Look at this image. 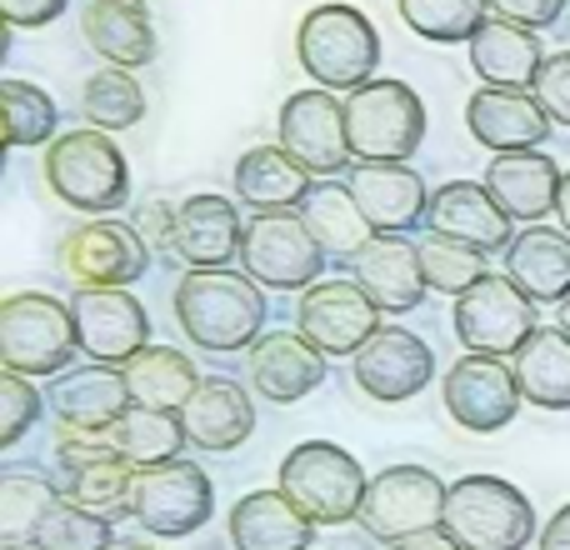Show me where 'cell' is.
<instances>
[{"label": "cell", "mask_w": 570, "mask_h": 550, "mask_svg": "<svg viewBox=\"0 0 570 550\" xmlns=\"http://www.w3.org/2000/svg\"><path fill=\"white\" fill-rule=\"evenodd\" d=\"M70 315H76L80 355L96 365H120L126 371L150 345V315L130 291H76Z\"/></svg>", "instance_id": "obj_18"}, {"label": "cell", "mask_w": 570, "mask_h": 550, "mask_svg": "<svg viewBox=\"0 0 570 550\" xmlns=\"http://www.w3.org/2000/svg\"><path fill=\"white\" fill-rule=\"evenodd\" d=\"M295 331L315 345L321 355H361L365 341L381 331V305L345 275V281H315L301 291L295 305Z\"/></svg>", "instance_id": "obj_16"}, {"label": "cell", "mask_w": 570, "mask_h": 550, "mask_svg": "<svg viewBox=\"0 0 570 550\" xmlns=\"http://www.w3.org/2000/svg\"><path fill=\"white\" fill-rule=\"evenodd\" d=\"M321 240L301 220V210H271V216L246 220V246H240V271L266 291H311L325 266Z\"/></svg>", "instance_id": "obj_13"}, {"label": "cell", "mask_w": 570, "mask_h": 550, "mask_svg": "<svg viewBox=\"0 0 570 550\" xmlns=\"http://www.w3.org/2000/svg\"><path fill=\"white\" fill-rule=\"evenodd\" d=\"M445 536L465 550H525L535 541V505L505 475H461L445 495Z\"/></svg>", "instance_id": "obj_5"}, {"label": "cell", "mask_w": 570, "mask_h": 550, "mask_svg": "<svg viewBox=\"0 0 570 550\" xmlns=\"http://www.w3.org/2000/svg\"><path fill=\"white\" fill-rule=\"evenodd\" d=\"M200 381H206V375L196 371V361H190L186 351H176V345H156V341L126 365L130 401L156 405V411H176V415L186 411V401L196 395Z\"/></svg>", "instance_id": "obj_34"}, {"label": "cell", "mask_w": 570, "mask_h": 550, "mask_svg": "<svg viewBox=\"0 0 570 550\" xmlns=\"http://www.w3.org/2000/svg\"><path fill=\"white\" fill-rule=\"evenodd\" d=\"M345 130L355 160H405L425 146V100L415 86L375 76L355 96H345Z\"/></svg>", "instance_id": "obj_8"}, {"label": "cell", "mask_w": 570, "mask_h": 550, "mask_svg": "<svg viewBox=\"0 0 570 550\" xmlns=\"http://www.w3.org/2000/svg\"><path fill=\"white\" fill-rule=\"evenodd\" d=\"M351 375L361 385V395H371L381 405H401L415 401L435 381V351L405 325H381L365 341V351L351 361Z\"/></svg>", "instance_id": "obj_17"}, {"label": "cell", "mask_w": 570, "mask_h": 550, "mask_svg": "<svg viewBox=\"0 0 570 550\" xmlns=\"http://www.w3.org/2000/svg\"><path fill=\"white\" fill-rule=\"evenodd\" d=\"M176 220H180V206H166V200H146V206L130 216V226L140 230L150 251H170L176 246Z\"/></svg>", "instance_id": "obj_46"}, {"label": "cell", "mask_w": 570, "mask_h": 550, "mask_svg": "<svg viewBox=\"0 0 570 550\" xmlns=\"http://www.w3.org/2000/svg\"><path fill=\"white\" fill-rule=\"evenodd\" d=\"M276 146H285L315 180H335L351 176L355 150H351V130H345V100L335 90H295L285 96L281 116H276Z\"/></svg>", "instance_id": "obj_14"}, {"label": "cell", "mask_w": 570, "mask_h": 550, "mask_svg": "<svg viewBox=\"0 0 570 550\" xmlns=\"http://www.w3.org/2000/svg\"><path fill=\"white\" fill-rule=\"evenodd\" d=\"M76 355L80 335L70 301L46 291H16L0 301V365L6 371L46 381V375H66Z\"/></svg>", "instance_id": "obj_4"}, {"label": "cell", "mask_w": 570, "mask_h": 550, "mask_svg": "<svg viewBox=\"0 0 570 550\" xmlns=\"http://www.w3.org/2000/svg\"><path fill=\"white\" fill-rule=\"evenodd\" d=\"M546 66L541 30L511 26V20H485L481 36L471 40V70L481 86H505V90H531Z\"/></svg>", "instance_id": "obj_31"}, {"label": "cell", "mask_w": 570, "mask_h": 550, "mask_svg": "<svg viewBox=\"0 0 570 550\" xmlns=\"http://www.w3.org/2000/svg\"><path fill=\"white\" fill-rule=\"evenodd\" d=\"M556 226L570 236V170L561 176V200H556Z\"/></svg>", "instance_id": "obj_50"}, {"label": "cell", "mask_w": 570, "mask_h": 550, "mask_svg": "<svg viewBox=\"0 0 570 550\" xmlns=\"http://www.w3.org/2000/svg\"><path fill=\"white\" fill-rule=\"evenodd\" d=\"M451 325H455V341L465 345V355H501V361H515V351L541 331V305L505 271H491L481 285H471V291L451 305Z\"/></svg>", "instance_id": "obj_9"}, {"label": "cell", "mask_w": 570, "mask_h": 550, "mask_svg": "<svg viewBox=\"0 0 570 550\" xmlns=\"http://www.w3.org/2000/svg\"><path fill=\"white\" fill-rule=\"evenodd\" d=\"M180 425H186V441L206 455H226L236 445L250 441L256 431V395L250 385L230 381V375H206L196 385V395L180 411Z\"/></svg>", "instance_id": "obj_26"}, {"label": "cell", "mask_w": 570, "mask_h": 550, "mask_svg": "<svg viewBox=\"0 0 570 550\" xmlns=\"http://www.w3.org/2000/svg\"><path fill=\"white\" fill-rule=\"evenodd\" d=\"M501 266L535 305H561L570 295V236L561 226H521Z\"/></svg>", "instance_id": "obj_32"}, {"label": "cell", "mask_w": 570, "mask_h": 550, "mask_svg": "<svg viewBox=\"0 0 570 550\" xmlns=\"http://www.w3.org/2000/svg\"><path fill=\"white\" fill-rule=\"evenodd\" d=\"M56 481L60 501L80 505L90 515H106V521H126L136 515V465L110 445V435H56Z\"/></svg>", "instance_id": "obj_7"}, {"label": "cell", "mask_w": 570, "mask_h": 550, "mask_svg": "<svg viewBox=\"0 0 570 550\" xmlns=\"http://www.w3.org/2000/svg\"><path fill=\"white\" fill-rule=\"evenodd\" d=\"M315 190V176L285 146H250L236 160V200L256 216L271 210H301Z\"/></svg>", "instance_id": "obj_30"}, {"label": "cell", "mask_w": 570, "mask_h": 550, "mask_svg": "<svg viewBox=\"0 0 570 550\" xmlns=\"http://www.w3.org/2000/svg\"><path fill=\"white\" fill-rule=\"evenodd\" d=\"M421 266H425V285L451 301H461L471 285H481L491 275V256L465 240H445V236H425L421 240Z\"/></svg>", "instance_id": "obj_41"}, {"label": "cell", "mask_w": 570, "mask_h": 550, "mask_svg": "<svg viewBox=\"0 0 570 550\" xmlns=\"http://www.w3.org/2000/svg\"><path fill=\"white\" fill-rule=\"evenodd\" d=\"M301 220L311 226V236L321 240L325 256L345 261V266H351L355 251L375 236L371 220L361 216V206H355V196H351V186H345V180H341V186H335V180H321V186L305 196Z\"/></svg>", "instance_id": "obj_35"}, {"label": "cell", "mask_w": 570, "mask_h": 550, "mask_svg": "<svg viewBox=\"0 0 570 550\" xmlns=\"http://www.w3.org/2000/svg\"><path fill=\"white\" fill-rule=\"evenodd\" d=\"M40 411H46L40 385L20 371H0V451L26 441V435L40 425Z\"/></svg>", "instance_id": "obj_43"}, {"label": "cell", "mask_w": 570, "mask_h": 550, "mask_svg": "<svg viewBox=\"0 0 570 550\" xmlns=\"http://www.w3.org/2000/svg\"><path fill=\"white\" fill-rule=\"evenodd\" d=\"M116 521H106V515H90L80 511V505L60 501L56 511L40 521L36 541L30 550H116Z\"/></svg>", "instance_id": "obj_42"}, {"label": "cell", "mask_w": 570, "mask_h": 550, "mask_svg": "<svg viewBox=\"0 0 570 550\" xmlns=\"http://www.w3.org/2000/svg\"><path fill=\"white\" fill-rule=\"evenodd\" d=\"M0 550H30V546H0Z\"/></svg>", "instance_id": "obj_53"}, {"label": "cell", "mask_w": 570, "mask_h": 550, "mask_svg": "<svg viewBox=\"0 0 570 550\" xmlns=\"http://www.w3.org/2000/svg\"><path fill=\"white\" fill-rule=\"evenodd\" d=\"M325 361L301 331H266L246 351V381L271 405H295L325 385Z\"/></svg>", "instance_id": "obj_25"}, {"label": "cell", "mask_w": 570, "mask_h": 550, "mask_svg": "<svg viewBox=\"0 0 570 550\" xmlns=\"http://www.w3.org/2000/svg\"><path fill=\"white\" fill-rule=\"evenodd\" d=\"M216 515V485L200 461H166L136 471V515L140 531L156 541H186Z\"/></svg>", "instance_id": "obj_12"}, {"label": "cell", "mask_w": 570, "mask_h": 550, "mask_svg": "<svg viewBox=\"0 0 570 550\" xmlns=\"http://www.w3.org/2000/svg\"><path fill=\"white\" fill-rule=\"evenodd\" d=\"M425 236H445V240H465L475 251H511L515 226L501 206L491 200L485 180H445L431 190V210H425Z\"/></svg>", "instance_id": "obj_22"}, {"label": "cell", "mask_w": 570, "mask_h": 550, "mask_svg": "<svg viewBox=\"0 0 570 550\" xmlns=\"http://www.w3.org/2000/svg\"><path fill=\"white\" fill-rule=\"evenodd\" d=\"M80 116L96 130H106V136L140 126V120H146V90H140L136 70L100 66L96 76L80 86Z\"/></svg>", "instance_id": "obj_37"}, {"label": "cell", "mask_w": 570, "mask_h": 550, "mask_svg": "<svg viewBox=\"0 0 570 550\" xmlns=\"http://www.w3.org/2000/svg\"><path fill=\"white\" fill-rule=\"evenodd\" d=\"M515 381L525 405L541 411H570V335L561 325H541L531 341L515 351Z\"/></svg>", "instance_id": "obj_33"}, {"label": "cell", "mask_w": 570, "mask_h": 550, "mask_svg": "<svg viewBox=\"0 0 570 550\" xmlns=\"http://www.w3.org/2000/svg\"><path fill=\"white\" fill-rule=\"evenodd\" d=\"M240 246H246V220L240 206L230 196L200 190V196L180 200V220H176V261L186 271H220V266H240Z\"/></svg>", "instance_id": "obj_23"}, {"label": "cell", "mask_w": 570, "mask_h": 550, "mask_svg": "<svg viewBox=\"0 0 570 550\" xmlns=\"http://www.w3.org/2000/svg\"><path fill=\"white\" fill-rule=\"evenodd\" d=\"M445 495H451V485L425 465H385V471L371 475V491H365L361 505V531L381 546L441 531Z\"/></svg>", "instance_id": "obj_11"}, {"label": "cell", "mask_w": 570, "mask_h": 550, "mask_svg": "<svg viewBox=\"0 0 570 550\" xmlns=\"http://www.w3.org/2000/svg\"><path fill=\"white\" fill-rule=\"evenodd\" d=\"M566 6L570 0H491V16L525 30H546V26H561Z\"/></svg>", "instance_id": "obj_45"}, {"label": "cell", "mask_w": 570, "mask_h": 550, "mask_svg": "<svg viewBox=\"0 0 570 550\" xmlns=\"http://www.w3.org/2000/svg\"><path fill=\"white\" fill-rule=\"evenodd\" d=\"M395 10L415 36L435 46H461V40L471 46L491 20V0H395Z\"/></svg>", "instance_id": "obj_38"}, {"label": "cell", "mask_w": 570, "mask_h": 550, "mask_svg": "<svg viewBox=\"0 0 570 550\" xmlns=\"http://www.w3.org/2000/svg\"><path fill=\"white\" fill-rule=\"evenodd\" d=\"M561 176L566 170L556 166V156H546V150H515V156H491L481 180L495 206L511 216V226H541L546 216H556Z\"/></svg>", "instance_id": "obj_27"}, {"label": "cell", "mask_w": 570, "mask_h": 550, "mask_svg": "<svg viewBox=\"0 0 570 550\" xmlns=\"http://www.w3.org/2000/svg\"><path fill=\"white\" fill-rule=\"evenodd\" d=\"M556 325H561V331L570 335V295H566V301H561V305H556Z\"/></svg>", "instance_id": "obj_51"}, {"label": "cell", "mask_w": 570, "mask_h": 550, "mask_svg": "<svg viewBox=\"0 0 570 550\" xmlns=\"http://www.w3.org/2000/svg\"><path fill=\"white\" fill-rule=\"evenodd\" d=\"M60 505V491L50 475H26V471H10L0 481V536L6 546H30L50 511Z\"/></svg>", "instance_id": "obj_39"}, {"label": "cell", "mask_w": 570, "mask_h": 550, "mask_svg": "<svg viewBox=\"0 0 570 550\" xmlns=\"http://www.w3.org/2000/svg\"><path fill=\"white\" fill-rule=\"evenodd\" d=\"M226 531L236 550H311L321 526L281 485H271V491H250L230 505Z\"/></svg>", "instance_id": "obj_29"}, {"label": "cell", "mask_w": 570, "mask_h": 550, "mask_svg": "<svg viewBox=\"0 0 570 550\" xmlns=\"http://www.w3.org/2000/svg\"><path fill=\"white\" fill-rule=\"evenodd\" d=\"M281 491L311 515L315 526H345L361 521L371 475L345 445L335 441H301L281 461Z\"/></svg>", "instance_id": "obj_6"}, {"label": "cell", "mask_w": 570, "mask_h": 550, "mask_svg": "<svg viewBox=\"0 0 570 550\" xmlns=\"http://www.w3.org/2000/svg\"><path fill=\"white\" fill-rule=\"evenodd\" d=\"M40 176H46L50 196L70 206L76 216H116L130 200V160L106 130L80 126L60 130L40 156Z\"/></svg>", "instance_id": "obj_3"}, {"label": "cell", "mask_w": 570, "mask_h": 550, "mask_svg": "<svg viewBox=\"0 0 570 550\" xmlns=\"http://www.w3.org/2000/svg\"><path fill=\"white\" fill-rule=\"evenodd\" d=\"M176 321L190 345L210 355L250 351L266 335V285H256L240 266L220 271H186L176 281Z\"/></svg>", "instance_id": "obj_1"}, {"label": "cell", "mask_w": 570, "mask_h": 550, "mask_svg": "<svg viewBox=\"0 0 570 550\" xmlns=\"http://www.w3.org/2000/svg\"><path fill=\"white\" fill-rule=\"evenodd\" d=\"M465 130L491 156H515V150H541L551 140L556 120L546 116V106L531 90L475 86V96L465 100Z\"/></svg>", "instance_id": "obj_20"}, {"label": "cell", "mask_w": 570, "mask_h": 550, "mask_svg": "<svg viewBox=\"0 0 570 550\" xmlns=\"http://www.w3.org/2000/svg\"><path fill=\"white\" fill-rule=\"evenodd\" d=\"M110 445L126 455L136 471L146 465H166V461H180L186 451V425H180L176 411H156V405H130L116 425H110Z\"/></svg>", "instance_id": "obj_36"}, {"label": "cell", "mask_w": 570, "mask_h": 550, "mask_svg": "<svg viewBox=\"0 0 570 550\" xmlns=\"http://www.w3.org/2000/svg\"><path fill=\"white\" fill-rule=\"evenodd\" d=\"M80 36H86V46L116 70L150 66L160 50L150 0H90V6L80 10Z\"/></svg>", "instance_id": "obj_28"}, {"label": "cell", "mask_w": 570, "mask_h": 550, "mask_svg": "<svg viewBox=\"0 0 570 550\" xmlns=\"http://www.w3.org/2000/svg\"><path fill=\"white\" fill-rule=\"evenodd\" d=\"M295 60L311 76V86L335 90V96H355L361 86L375 80L381 30L361 6L325 0V6L305 10L301 26H295Z\"/></svg>", "instance_id": "obj_2"}, {"label": "cell", "mask_w": 570, "mask_h": 550, "mask_svg": "<svg viewBox=\"0 0 570 550\" xmlns=\"http://www.w3.org/2000/svg\"><path fill=\"white\" fill-rule=\"evenodd\" d=\"M56 261L76 291H130L150 271V246L130 220L96 216L66 230Z\"/></svg>", "instance_id": "obj_10"}, {"label": "cell", "mask_w": 570, "mask_h": 550, "mask_svg": "<svg viewBox=\"0 0 570 550\" xmlns=\"http://www.w3.org/2000/svg\"><path fill=\"white\" fill-rule=\"evenodd\" d=\"M385 550H465V546H455L445 531H425V536H411V541H395V546H385Z\"/></svg>", "instance_id": "obj_49"}, {"label": "cell", "mask_w": 570, "mask_h": 550, "mask_svg": "<svg viewBox=\"0 0 570 550\" xmlns=\"http://www.w3.org/2000/svg\"><path fill=\"white\" fill-rule=\"evenodd\" d=\"M116 550H166V546H136V541H120Z\"/></svg>", "instance_id": "obj_52"}, {"label": "cell", "mask_w": 570, "mask_h": 550, "mask_svg": "<svg viewBox=\"0 0 570 550\" xmlns=\"http://www.w3.org/2000/svg\"><path fill=\"white\" fill-rule=\"evenodd\" d=\"M351 281L381 305V315H411L431 295L421 266V240L411 236H371L355 251Z\"/></svg>", "instance_id": "obj_21"}, {"label": "cell", "mask_w": 570, "mask_h": 550, "mask_svg": "<svg viewBox=\"0 0 570 550\" xmlns=\"http://www.w3.org/2000/svg\"><path fill=\"white\" fill-rule=\"evenodd\" d=\"M130 385L120 365H70L66 375H56L50 385V411H56L60 431L70 435H110V425L130 411Z\"/></svg>", "instance_id": "obj_24"}, {"label": "cell", "mask_w": 570, "mask_h": 550, "mask_svg": "<svg viewBox=\"0 0 570 550\" xmlns=\"http://www.w3.org/2000/svg\"><path fill=\"white\" fill-rule=\"evenodd\" d=\"M535 550H570V501L541 526V536H535Z\"/></svg>", "instance_id": "obj_48"}, {"label": "cell", "mask_w": 570, "mask_h": 550, "mask_svg": "<svg viewBox=\"0 0 570 550\" xmlns=\"http://www.w3.org/2000/svg\"><path fill=\"white\" fill-rule=\"evenodd\" d=\"M70 10V0H0V16H6L10 30H40L56 26Z\"/></svg>", "instance_id": "obj_47"}, {"label": "cell", "mask_w": 570, "mask_h": 550, "mask_svg": "<svg viewBox=\"0 0 570 550\" xmlns=\"http://www.w3.org/2000/svg\"><path fill=\"white\" fill-rule=\"evenodd\" d=\"M441 401H445V415L461 431L495 435L521 415L525 395L511 361H501V355H461L441 381Z\"/></svg>", "instance_id": "obj_15"}, {"label": "cell", "mask_w": 570, "mask_h": 550, "mask_svg": "<svg viewBox=\"0 0 570 550\" xmlns=\"http://www.w3.org/2000/svg\"><path fill=\"white\" fill-rule=\"evenodd\" d=\"M0 116H6V146H50L60 136V106L30 80H0Z\"/></svg>", "instance_id": "obj_40"}, {"label": "cell", "mask_w": 570, "mask_h": 550, "mask_svg": "<svg viewBox=\"0 0 570 550\" xmlns=\"http://www.w3.org/2000/svg\"><path fill=\"white\" fill-rule=\"evenodd\" d=\"M345 186L375 236H411L415 226H425L431 186L405 160H355Z\"/></svg>", "instance_id": "obj_19"}, {"label": "cell", "mask_w": 570, "mask_h": 550, "mask_svg": "<svg viewBox=\"0 0 570 550\" xmlns=\"http://www.w3.org/2000/svg\"><path fill=\"white\" fill-rule=\"evenodd\" d=\"M531 96L546 106V116L556 120L561 130H570V50H556V56H546L541 76H535Z\"/></svg>", "instance_id": "obj_44"}]
</instances>
